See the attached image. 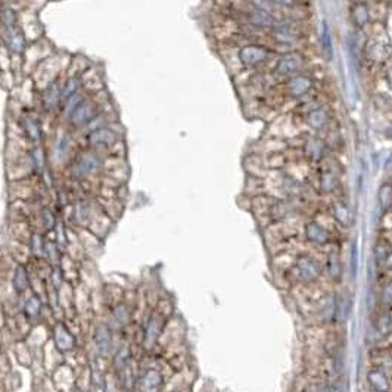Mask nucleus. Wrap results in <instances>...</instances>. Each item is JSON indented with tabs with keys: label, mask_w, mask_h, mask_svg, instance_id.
Listing matches in <instances>:
<instances>
[{
	"label": "nucleus",
	"mask_w": 392,
	"mask_h": 392,
	"mask_svg": "<svg viewBox=\"0 0 392 392\" xmlns=\"http://www.w3.org/2000/svg\"><path fill=\"white\" fill-rule=\"evenodd\" d=\"M270 52L260 44H246L239 52V59L245 67H255L268 58Z\"/></svg>",
	"instance_id": "f257e3e1"
},
{
	"label": "nucleus",
	"mask_w": 392,
	"mask_h": 392,
	"mask_svg": "<svg viewBox=\"0 0 392 392\" xmlns=\"http://www.w3.org/2000/svg\"><path fill=\"white\" fill-rule=\"evenodd\" d=\"M304 56L300 52H289L285 53L276 67V73L280 76H292L295 73H298L303 67H304Z\"/></svg>",
	"instance_id": "f03ea898"
},
{
	"label": "nucleus",
	"mask_w": 392,
	"mask_h": 392,
	"mask_svg": "<svg viewBox=\"0 0 392 392\" xmlns=\"http://www.w3.org/2000/svg\"><path fill=\"white\" fill-rule=\"evenodd\" d=\"M351 21L354 24V27H357L358 30H363L366 28L370 21H372V10H370V6L367 4V1L364 0H357L352 3L351 6Z\"/></svg>",
	"instance_id": "7ed1b4c3"
},
{
	"label": "nucleus",
	"mask_w": 392,
	"mask_h": 392,
	"mask_svg": "<svg viewBox=\"0 0 392 392\" xmlns=\"http://www.w3.org/2000/svg\"><path fill=\"white\" fill-rule=\"evenodd\" d=\"M298 274L304 282H314L320 274V265L314 258L308 255H301L297 260Z\"/></svg>",
	"instance_id": "20e7f679"
},
{
	"label": "nucleus",
	"mask_w": 392,
	"mask_h": 392,
	"mask_svg": "<svg viewBox=\"0 0 392 392\" xmlns=\"http://www.w3.org/2000/svg\"><path fill=\"white\" fill-rule=\"evenodd\" d=\"M100 167V158L96 155H84L73 165V174L76 177H86Z\"/></svg>",
	"instance_id": "39448f33"
},
{
	"label": "nucleus",
	"mask_w": 392,
	"mask_h": 392,
	"mask_svg": "<svg viewBox=\"0 0 392 392\" xmlns=\"http://www.w3.org/2000/svg\"><path fill=\"white\" fill-rule=\"evenodd\" d=\"M364 50H366V55L375 62H384L391 55V47L388 44L384 43V42H381V40L366 42Z\"/></svg>",
	"instance_id": "423d86ee"
},
{
	"label": "nucleus",
	"mask_w": 392,
	"mask_h": 392,
	"mask_svg": "<svg viewBox=\"0 0 392 392\" xmlns=\"http://www.w3.org/2000/svg\"><path fill=\"white\" fill-rule=\"evenodd\" d=\"M305 237L315 245H326L330 240L329 232L317 223H308L305 226Z\"/></svg>",
	"instance_id": "0eeeda50"
},
{
	"label": "nucleus",
	"mask_w": 392,
	"mask_h": 392,
	"mask_svg": "<svg viewBox=\"0 0 392 392\" xmlns=\"http://www.w3.org/2000/svg\"><path fill=\"white\" fill-rule=\"evenodd\" d=\"M96 115V108L90 102H81L71 114V121L76 126H84Z\"/></svg>",
	"instance_id": "6e6552de"
},
{
	"label": "nucleus",
	"mask_w": 392,
	"mask_h": 392,
	"mask_svg": "<svg viewBox=\"0 0 392 392\" xmlns=\"http://www.w3.org/2000/svg\"><path fill=\"white\" fill-rule=\"evenodd\" d=\"M286 87L292 97H301L313 87V81L308 76H295L288 81Z\"/></svg>",
	"instance_id": "1a4fd4ad"
},
{
	"label": "nucleus",
	"mask_w": 392,
	"mask_h": 392,
	"mask_svg": "<svg viewBox=\"0 0 392 392\" xmlns=\"http://www.w3.org/2000/svg\"><path fill=\"white\" fill-rule=\"evenodd\" d=\"M367 382L375 391H390V379L387 373L381 369H373L367 373Z\"/></svg>",
	"instance_id": "9d476101"
},
{
	"label": "nucleus",
	"mask_w": 392,
	"mask_h": 392,
	"mask_svg": "<svg viewBox=\"0 0 392 392\" xmlns=\"http://www.w3.org/2000/svg\"><path fill=\"white\" fill-rule=\"evenodd\" d=\"M117 140L115 133L108 129H99V130L93 131L88 137V143L94 148H105L112 145Z\"/></svg>",
	"instance_id": "9b49d317"
},
{
	"label": "nucleus",
	"mask_w": 392,
	"mask_h": 392,
	"mask_svg": "<svg viewBox=\"0 0 392 392\" xmlns=\"http://www.w3.org/2000/svg\"><path fill=\"white\" fill-rule=\"evenodd\" d=\"M324 152H326V145H324L320 139H317V137H310V139L307 140V143H305V155H307L310 159L318 161V159L323 158Z\"/></svg>",
	"instance_id": "f8f14e48"
},
{
	"label": "nucleus",
	"mask_w": 392,
	"mask_h": 392,
	"mask_svg": "<svg viewBox=\"0 0 392 392\" xmlns=\"http://www.w3.org/2000/svg\"><path fill=\"white\" fill-rule=\"evenodd\" d=\"M327 121H329V114L324 108H315V109L310 111L307 115V123L314 130L323 129L327 124Z\"/></svg>",
	"instance_id": "ddd939ff"
},
{
	"label": "nucleus",
	"mask_w": 392,
	"mask_h": 392,
	"mask_svg": "<svg viewBox=\"0 0 392 392\" xmlns=\"http://www.w3.org/2000/svg\"><path fill=\"white\" fill-rule=\"evenodd\" d=\"M55 342H56V347L61 349V351H68L74 347V338L71 336V333L64 327V326H59L56 329V333H55Z\"/></svg>",
	"instance_id": "4468645a"
},
{
	"label": "nucleus",
	"mask_w": 392,
	"mask_h": 392,
	"mask_svg": "<svg viewBox=\"0 0 392 392\" xmlns=\"http://www.w3.org/2000/svg\"><path fill=\"white\" fill-rule=\"evenodd\" d=\"M61 96H62V91H61L59 84H58L56 81L52 83V84H49L47 88H46V91H44V97H43L44 106H46L47 109H53V108L58 105Z\"/></svg>",
	"instance_id": "2eb2a0df"
},
{
	"label": "nucleus",
	"mask_w": 392,
	"mask_h": 392,
	"mask_svg": "<svg viewBox=\"0 0 392 392\" xmlns=\"http://www.w3.org/2000/svg\"><path fill=\"white\" fill-rule=\"evenodd\" d=\"M249 21L255 27H274V21L270 15V12L261 10V9H254L249 15Z\"/></svg>",
	"instance_id": "dca6fc26"
},
{
	"label": "nucleus",
	"mask_w": 392,
	"mask_h": 392,
	"mask_svg": "<svg viewBox=\"0 0 392 392\" xmlns=\"http://www.w3.org/2000/svg\"><path fill=\"white\" fill-rule=\"evenodd\" d=\"M378 202L384 211L391 210L392 207V184L384 183L378 190Z\"/></svg>",
	"instance_id": "f3484780"
},
{
	"label": "nucleus",
	"mask_w": 392,
	"mask_h": 392,
	"mask_svg": "<svg viewBox=\"0 0 392 392\" xmlns=\"http://www.w3.org/2000/svg\"><path fill=\"white\" fill-rule=\"evenodd\" d=\"M338 184H339V180L332 171H324L320 175V187L324 193L333 192L338 187Z\"/></svg>",
	"instance_id": "a211bd4d"
},
{
	"label": "nucleus",
	"mask_w": 392,
	"mask_h": 392,
	"mask_svg": "<svg viewBox=\"0 0 392 392\" xmlns=\"http://www.w3.org/2000/svg\"><path fill=\"white\" fill-rule=\"evenodd\" d=\"M333 217L341 226H348L351 223V211L345 204L336 202L333 205Z\"/></svg>",
	"instance_id": "6ab92c4d"
},
{
	"label": "nucleus",
	"mask_w": 392,
	"mask_h": 392,
	"mask_svg": "<svg viewBox=\"0 0 392 392\" xmlns=\"http://www.w3.org/2000/svg\"><path fill=\"white\" fill-rule=\"evenodd\" d=\"M22 126H24V130L27 133V136H28L31 140H34V142L40 140L42 131H40V127H39V124H37V121H36L34 118H31V117H24Z\"/></svg>",
	"instance_id": "aec40b11"
},
{
	"label": "nucleus",
	"mask_w": 392,
	"mask_h": 392,
	"mask_svg": "<svg viewBox=\"0 0 392 392\" xmlns=\"http://www.w3.org/2000/svg\"><path fill=\"white\" fill-rule=\"evenodd\" d=\"M161 381H162V378H161V375H159L158 372H155V370H148L146 375L142 378V387H143V390L151 391V390H155L157 387H159V385H161Z\"/></svg>",
	"instance_id": "412c9836"
},
{
	"label": "nucleus",
	"mask_w": 392,
	"mask_h": 392,
	"mask_svg": "<svg viewBox=\"0 0 392 392\" xmlns=\"http://www.w3.org/2000/svg\"><path fill=\"white\" fill-rule=\"evenodd\" d=\"M7 30H9V39H7L9 49L13 50V52H16V53H19V52L24 49V44H25L24 36H22L18 30H15V28H7Z\"/></svg>",
	"instance_id": "4be33fe9"
},
{
	"label": "nucleus",
	"mask_w": 392,
	"mask_h": 392,
	"mask_svg": "<svg viewBox=\"0 0 392 392\" xmlns=\"http://www.w3.org/2000/svg\"><path fill=\"white\" fill-rule=\"evenodd\" d=\"M96 344L100 351H106L109 348V344H111V333L108 330L106 326H99L97 330H96Z\"/></svg>",
	"instance_id": "5701e85b"
},
{
	"label": "nucleus",
	"mask_w": 392,
	"mask_h": 392,
	"mask_svg": "<svg viewBox=\"0 0 392 392\" xmlns=\"http://www.w3.org/2000/svg\"><path fill=\"white\" fill-rule=\"evenodd\" d=\"M13 286L16 291H25L28 288V279H27V273L25 268L22 265H18L13 274Z\"/></svg>",
	"instance_id": "b1692460"
},
{
	"label": "nucleus",
	"mask_w": 392,
	"mask_h": 392,
	"mask_svg": "<svg viewBox=\"0 0 392 392\" xmlns=\"http://www.w3.org/2000/svg\"><path fill=\"white\" fill-rule=\"evenodd\" d=\"M376 329L381 335H388L392 332V314L391 313H385L382 314L378 321H376Z\"/></svg>",
	"instance_id": "393cba45"
},
{
	"label": "nucleus",
	"mask_w": 392,
	"mask_h": 392,
	"mask_svg": "<svg viewBox=\"0 0 392 392\" xmlns=\"http://www.w3.org/2000/svg\"><path fill=\"white\" fill-rule=\"evenodd\" d=\"M321 47H323V52L327 58H332V37H330V31H329V27L327 24L324 22L323 24V28H321Z\"/></svg>",
	"instance_id": "a878e982"
},
{
	"label": "nucleus",
	"mask_w": 392,
	"mask_h": 392,
	"mask_svg": "<svg viewBox=\"0 0 392 392\" xmlns=\"http://www.w3.org/2000/svg\"><path fill=\"white\" fill-rule=\"evenodd\" d=\"M78 88H80V80H78L77 77H71V78L67 81L65 87L62 88V97L68 100L71 96H74V94L77 93Z\"/></svg>",
	"instance_id": "bb28decb"
},
{
	"label": "nucleus",
	"mask_w": 392,
	"mask_h": 392,
	"mask_svg": "<svg viewBox=\"0 0 392 392\" xmlns=\"http://www.w3.org/2000/svg\"><path fill=\"white\" fill-rule=\"evenodd\" d=\"M327 270H329V274L332 279L338 280L341 277V273H342V267H341V262L338 260L336 255H332L327 261Z\"/></svg>",
	"instance_id": "cd10ccee"
},
{
	"label": "nucleus",
	"mask_w": 392,
	"mask_h": 392,
	"mask_svg": "<svg viewBox=\"0 0 392 392\" xmlns=\"http://www.w3.org/2000/svg\"><path fill=\"white\" fill-rule=\"evenodd\" d=\"M40 307H42V304H40L39 298L33 297V298H30V300L27 301V305H25V314H27L28 317H37L39 313H40Z\"/></svg>",
	"instance_id": "c85d7f7f"
},
{
	"label": "nucleus",
	"mask_w": 392,
	"mask_h": 392,
	"mask_svg": "<svg viewBox=\"0 0 392 392\" xmlns=\"http://www.w3.org/2000/svg\"><path fill=\"white\" fill-rule=\"evenodd\" d=\"M1 22L6 28H13L15 24H16V16L13 13V10L10 9H4L3 13H1Z\"/></svg>",
	"instance_id": "c756f323"
},
{
	"label": "nucleus",
	"mask_w": 392,
	"mask_h": 392,
	"mask_svg": "<svg viewBox=\"0 0 392 392\" xmlns=\"http://www.w3.org/2000/svg\"><path fill=\"white\" fill-rule=\"evenodd\" d=\"M68 148H70V139L68 137H62L58 145H56V151H58V157L61 159H64L68 154Z\"/></svg>",
	"instance_id": "7c9ffc66"
},
{
	"label": "nucleus",
	"mask_w": 392,
	"mask_h": 392,
	"mask_svg": "<svg viewBox=\"0 0 392 392\" xmlns=\"http://www.w3.org/2000/svg\"><path fill=\"white\" fill-rule=\"evenodd\" d=\"M83 102V97L78 94V93H76L74 96H71L70 99H68V105H67V112L68 114H73L74 112V109L80 105Z\"/></svg>",
	"instance_id": "2f4dec72"
},
{
	"label": "nucleus",
	"mask_w": 392,
	"mask_h": 392,
	"mask_svg": "<svg viewBox=\"0 0 392 392\" xmlns=\"http://www.w3.org/2000/svg\"><path fill=\"white\" fill-rule=\"evenodd\" d=\"M390 251H391V249H390L388 246H385V245H378L376 249H375L378 262H385L387 257H388V254H390Z\"/></svg>",
	"instance_id": "473e14b6"
},
{
	"label": "nucleus",
	"mask_w": 392,
	"mask_h": 392,
	"mask_svg": "<svg viewBox=\"0 0 392 392\" xmlns=\"http://www.w3.org/2000/svg\"><path fill=\"white\" fill-rule=\"evenodd\" d=\"M382 303L384 304H392V280L388 282L382 289Z\"/></svg>",
	"instance_id": "72a5a7b5"
},
{
	"label": "nucleus",
	"mask_w": 392,
	"mask_h": 392,
	"mask_svg": "<svg viewBox=\"0 0 392 392\" xmlns=\"http://www.w3.org/2000/svg\"><path fill=\"white\" fill-rule=\"evenodd\" d=\"M271 3H273L274 6L289 9V7H294V6L297 4V0H271Z\"/></svg>",
	"instance_id": "f704fd0d"
},
{
	"label": "nucleus",
	"mask_w": 392,
	"mask_h": 392,
	"mask_svg": "<svg viewBox=\"0 0 392 392\" xmlns=\"http://www.w3.org/2000/svg\"><path fill=\"white\" fill-rule=\"evenodd\" d=\"M385 81H387L388 87L392 90V67H390V68L387 70V73H385Z\"/></svg>",
	"instance_id": "c9c22d12"
},
{
	"label": "nucleus",
	"mask_w": 392,
	"mask_h": 392,
	"mask_svg": "<svg viewBox=\"0 0 392 392\" xmlns=\"http://www.w3.org/2000/svg\"><path fill=\"white\" fill-rule=\"evenodd\" d=\"M384 265H385L387 268H392V249L390 251V254H388L387 260H385V262H384Z\"/></svg>",
	"instance_id": "e433bc0d"
}]
</instances>
